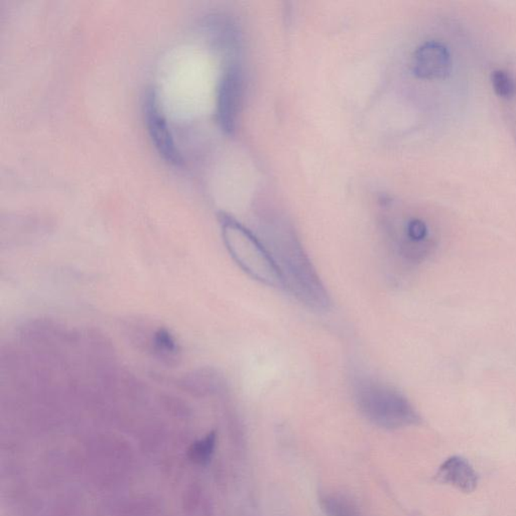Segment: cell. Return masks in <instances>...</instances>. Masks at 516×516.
I'll return each instance as SVG.
<instances>
[{
  "instance_id": "6da1fadb",
  "label": "cell",
  "mask_w": 516,
  "mask_h": 516,
  "mask_svg": "<svg viewBox=\"0 0 516 516\" xmlns=\"http://www.w3.org/2000/svg\"><path fill=\"white\" fill-rule=\"evenodd\" d=\"M260 240L280 274L283 289L313 310H328L329 294L292 225L281 218L269 221Z\"/></svg>"
},
{
  "instance_id": "7a4b0ae2",
  "label": "cell",
  "mask_w": 516,
  "mask_h": 516,
  "mask_svg": "<svg viewBox=\"0 0 516 516\" xmlns=\"http://www.w3.org/2000/svg\"><path fill=\"white\" fill-rule=\"evenodd\" d=\"M353 392L360 413L378 427L401 429L418 424L420 420L408 399L378 378L358 374L353 380Z\"/></svg>"
},
{
  "instance_id": "3957f363",
  "label": "cell",
  "mask_w": 516,
  "mask_h": 516,
  "mask_svg": "<svg viewBox=\"0 0 516 516\" xmlns=\"http://www.w3.org/2000/svg\"><path fill=\"white\" fill-rule=\"evenodd\" d=\"M219 221L223 241L237 266L253 280L283 288L280 274L260 238L227 214H220Z\"/></svg>"
},
{
  "instance_id": "277c9868",
  "label": "cell",
  "mask_w": 516,
  "mask_h": 516,
  "mask_svg": "<svg viewBox=\"0 0 516 516\" xmlns=\"http://www.w3.org/2000/svg\"><path fill=\"white\" fill-rule=\"evenodd\" d=\"M143 108L146 129L160 157L171 166L182 167V155L176 148L166 116L160 108L157 93L153 88L146 90Z\"/></svg>"
},
{
  "instance_id": "5b68a950",
  "label": "cell",
  "mask_w": 516,
  "mask_h": 516,
  "mask_svg": "<svg viewBox=\"0 0 516 516\" xmlns=\"http://www.w3.org/2000/svg\"><path fill=\"white\" fill-rule=\"evenodd\" d=\"M228 65L218 85L217 117L223 131L231 134L236 130L243 98V76L236 63Z\"/></svg>"
},
{
  "instance_id": "8992f818",
  "label": "cell",
  "mask_w": 516,
  "mask_h": 516,
  "mask_svg": "<svg viewBox=\"0 0 516 516\" xmlns=\"http://www.w3.org/2000/svg\"><path fill=\"white\" fill-rule=\"evenodd\" d=\"M452 58L447 46L440 41H430L423 44L413 55V73L418 78L441 79L450 74Z\"/></svg>"
},
{
  "instance_id": "52a82bcc",
  "label": "cell",
  "mask_w": 516,
  "mask_h": 516,
  "mask_svg": "<svg viewBox=\"0 0 516 516\" xmlns=\"http://www.w3.org/2000/svg\"><path fill=\"white\" fill-rule=\"evenodd\" d=\"M437 480L454 486L466 494H471L478 484V476L468 461L461 457H452L444 462L437 472Z\"/></svg>"
},
{
  "instance_id": "ba28073f",
  "label": "cell",
  "mask_w": 516,
  "mask_h": 516,
  "mask_svg": "<svg viewBox=\"0 0 516 516\" xmlns=\"http://www.w3.org/2000/svg\"><path fill=\"white\" fill-rule=\"evenodd\" d=\"M322 506L329 516H359L354 504L341 495H327L322 499Z\"/></svg>"
},
{
  "instance_id": "9c48e42d",
  "label": "cell",
  "mask_w": 516,
  "mask_h": 516,
  "mask_svg": "<svg viewBox=\"0 0 516 516\" xmlns=\"http://www.w3.org/2000/svg\"><path fill=\"white\" fill-rule=\"evenodd\" d=\"M155 351L162 359L174 360L179 354V345L173 335L166 329H160L153 338Z\"/></svg>"
},
{
  "instance_id": "30bf717a",
  "label": "cell",
  "mask_w": 516,
  "mask_h": 516,
  "mask_svg": "<svg viewBox=\"0 0 516 516\" xmlns=\"http://www.w3.org/2000/svg\"><path fill=\"white\" fill-rule=\"evenodd\" d=\"M491 82L495 93L501 98L510 99L515 96L516 93L515 81L512 77L509 75L508 72L496 70L492 73Z\"/></svg>"
}]
</instances>
